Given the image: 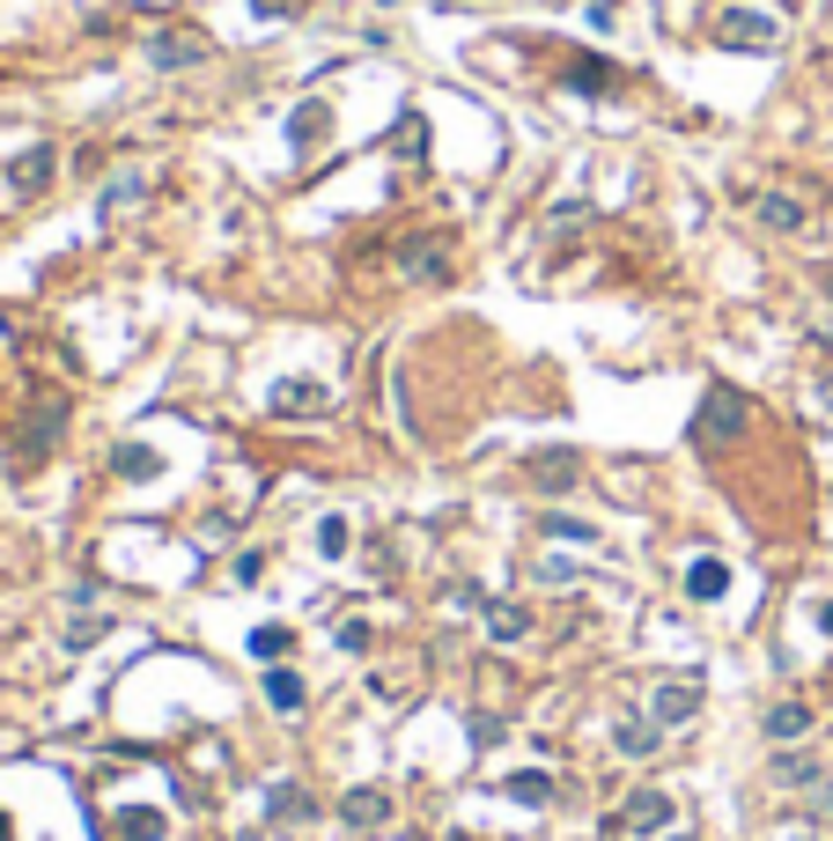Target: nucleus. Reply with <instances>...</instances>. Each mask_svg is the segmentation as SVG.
Returning <instances> with one entry per match:
<instances>
[{
  "instance_id": "nucleus-4",
  "label": "nucleus",
  "mask_w": 833,
  "mask_h": 841,
  "mask_svg": "<svg viewBox=\"0 0 833 841\" xmlns=\"http://www.w3.org/2000/svg\"><path fill=\"white\" fill-rule=\"evenodd\" d=\"M524 480L546 488V495H553V488H576V480H583V458H576V450H531V458H524Z\"/></svg>"
},
{
  "instance_id": "nucleus-9",
  "label": "nucleus",
  "mask_w": 833,
  "mask_h": 841,
  "mask_svg": "<svg viewBox=\"0 0 833 841\" xmlns=\"http://www.w3.org/2000/svg\"><path fill=\"white\" fill-rule=\"evenodd\" d=\"M52 163H59V155H52V149H30V155H15V171H8V193H45V185H52Z\"/></svg>"
},
{
  "instance_id": "nucleus-26",
  "label": "nucleus",
  "mask_w": 833,
  "mask_h": 841,
  "mask_svg": "<svg viewBox=\"0 0 833 841\" xmlns=\"http://www.w3.org/2000/svg\"><path fill=\"white\" fill-rule=\"evenodd\" d=\"M472 745H502V723H494V717H472Z\"/></svg>"
},
{
  "instance_id": "nucleus-19",
  "label": "nucleus",
  "mask_w": 833,
  "mask_h": 841,
  "mask_svg": "<svg viewBox=\"0 0 833 841\" xmlns=\"http://www.w3.org/2000/svg\"><path fill=\"white\" fill-rule=\"evenodd\" d=\"M111 466H119L125 480H147V472H155V450H147V444H125L119 458H111Z\"/></svg>"
},
{
  "instance_id": "nucleus-11",
  "label": "nucleus",
  "mask_w": 833,
  "mask_h": 841,
  "mask_svg": "<svg viewBox=\"0 0 833 841\" xmlns=\"http://www.w3.org/2000/svg\"><path fill=\"white\" fill-rule=\"evenodd\" d=\"M804 731H811V709H804V701H775V709H767V739H775V745H797Z\"/></svg>"
},
{
  "instance_id": "nucleus-28",
  "label": "nucleus",
  "mask_w": 833,
  "mask_h": 841,
  "mask_svg": "<svg viewBox=\"0 0 833 841\" xmlns=\"http://www.w3.org/2000/svg\"><path fill=\"white\" fill-rule=\"evenodd\" d=\"M0 841H8V819H0Z\"/></svg>"
},
{
  "instance_id": "nucleus-12",
  "label": "nucleus",
  "mask_w": 833,
  "mask_h": 841,
  "mask_svg": "<svg viewBox=\"0 0 833 841\" xmlns=\"http://www.w3.org/2000/svg\"><path fill=\"white\" fill-rule=\"evenodd\" d=\"M325 398H332L325 384H295L288 376V384H273V414H318Z\"/></svg>"
},
{
  "instance_id": "nucleus-5",
  "label": "nucleus",
  "mask_w": 833,
  "mask_h": 841,
  "mask_svg": "<svg viewBox=\"0 0 833 841\" xmlns=\"http://www.w3.org/2000/svg\"><path fill=\"white\" fill-rule=\"evenodd\" d=\"M693 717H701V687L693 679H664L649 693V723H693Z\"/></svg>"
},
{
  "instance_id": "nucleus-1",
  "label": "nucleus",
  "mask_w": 833,
  "mask_h": 841,
  "mask_svg": "<svg viewBox=\"0 0 833 841\" xmlns=\"http://www.w3.org/2000/svg\"><path fill=\"white\" fill-rule=\"evenodd\" d=\"M715 45H731V52H775L782 45V8H760V0H745V8H723L709 23Z\"/></svg>"
},
{
  "instance_id": "nucleus-14",
  "label": "nucleus",
  "mask_w": 833,
  "mask_h": 841,
  "mask_svg": "<svg viewBox=\"0 0 833 841\" xmlns=\"http://www.w3.org/2000/svg\"><path fill=\"white\" fill-rule=\"evenodd\" d=\"M487 627H494V643H524V635H531V613H524V605H487Z\"/></svg>"
},
{
  "instance_id": "nucleus-3",
  "label": "nucleus",
  "mask_w": 833,
  "mask_h": 841,
  "mask_svg": "<svg viewBox=\"0 0 833 841\" xmlns=\"http://www.w3.org/2000/svg\"><path fill=\"white\" fill-rule=\"evenodd\" d=\"M657 827H671V797L642 783V790L613 812V834H657Z\"/></svg>"
},
{
  "instance_id": "nucleus-21",
  "label": "nucleus",
  "mask_w": 833,
  "mask_h": 841,
  "mask_svg": "<svg viewBox=\"0 0 833 841\" xmlns=\"http://www.w3.org/2000/svg\"><path fill=\"white\" fill-rule=\"evenodd\" d=\"M775 783H782V790H804L819 775H811V761H775Z\"/></svg>"
},
{
  "instance_id": "nucleus-16",
  "label": "nucleus",
  "mask_w": 833,
  "mask_h": 841,
  "mask_svg": "<svg viewBox=\"0 0 833 841\" xmlns=\"http://www.w3.org/2000/svg\"><path fill=\"white\" fill-rule=\"evenodd\" d=\"M613 81H620L613 59H576V67H568V89H613Z\"/></svg>"
},
{
  "instance_id": "nucleus-13",
  "label": "nucleus",
  "mask_w": 833,
  "mask_h": 841,
  "mask_svg": "<svg viewBox=\"0 0 833 841\" xmlns=\"http://www.w3.org/2000/svg\"><path fill=\"white\" fill-rule=\"evenodd\" d=\"M760 222H767V229H782V237H797V229H804V199H789V193H760Z\"/></svg>"
},
{
  "instance_id": "nucleus-25",
  "label": "nucleus",
  "mask_w": 833,
  "mask_h": 841,
  "mask_svg": "<svg viewBox=\"0 0 833 841\" xmlns=\"http://www.w3.org/2000/svg\"><path fill=\"white\" fill-rule=\"evenodd\" d=\"M273 812H281V819H303V812H310V797H303V790H273Z\"/></svg>"
},
{
  "instance_id": "nucleus-6",
  "label": "nucleus",
  "mask_w": 833,
  "mask_h": 841,
  "mask_svg": "<svg viewBox=\"0 0 833 841\" xmlns=\"http://www.w3.org/2000/svg\"><path fill=\"white\" fill-rule=\"evenodd\" d=\"M398 273H406V281H428V288H436V281H450V244H442V237L406 244V251H398Z\"/></svg>"
},
{
  "instance_id": "nucleus-8",
  "label": "nucleus",
  "mask_w": 833,
  "mask_h": 841,
  "mask_svg": "<svg viewBox=\"0 0 833 841\" xmlns=\"http://www.w3.org/2000/svg\"><path fill=\"white\" fill-rule=\"evenodd\" d=\"M147 59H155V67H199V59H207V37H193V30H155V37H147Z\"/></svg>"
},
{
  "instance_id": "nucleus-10",
  "label": "nucleus",
  "mask_w": 833,
  "mask_h": 841,
  "mask_svg": "<svg viewBox=\"0 0 833 841\" xmlns=\"http://www.w3.org/2000/svg\"><path fill=\"white\" fill-rule=\"evenodd\" d=\"M340 819H347V827H384V819H392V797H384V790H347L340 797Z\"/></svg>"
},
{
  "instance_id": "nucleus-27",
  "label": "nucleus",
  "mask_w": 833,
  "mask_h": 841,
  "mask_svg": "<svg viewBox=\"0 0 833 841\" xmlns=\"http://www.w3.org/2000/svg\"><path fill=\"white\" fill-rule=\"evenodd\" d=\"M819 620H826V635H833V605H826V613H819Z\"/></svg>"
},
{
  "instance_id": "nucleus-24",
  "label": "nucleus",
  "mask_w": 833,
  "mask_h": 841,
  "mask_svg": "<svg viewBox=\"0 0 833 841\" xmlns=\"http://www.w3.org/2000/svg\"><path fill=\"white\" fill-rule=\"evenodd\" d=\"M657 731H642V723H620V753H649Z\"/></svg>"
},
{
  "instance_id": "nucleus-20",
  "label": "nucleus",
  "mask_w": 833,
  "mask_h": 841,
  "mask_svg": "<svg viewBox=\"0 0 833 841\" xmlns=\"http://www.w3.org/2000/svg\"><path fill=\"white\" fill-rule=\"evenodd\" d=\"M539 532H546V539H583V546H598V532H590L583 517H539Z\"/></svg>"
},
{
  "instance_id": "nucleus-17",
  "label": "nucleus",
  "mask_w": 833,
  "mask_h": 841,
  "mask_svg": "<svg viewBox=\"0 0 833 841\" xmlns=\"http://www.w3.org/2000/svg\"><path fill=\"white\" fill-rule=\"evenodd\" d=\"M509 797L516 805H546V797H553V775H546V767H524V775H509Z\"/></svg>"
},
{
  "instance_id": "nucleus-18",
  "label": "nucleus",
  "mask_w": 833,
  "mask_h": 841,
  "mask_svg": "<svg viewBox=\"0 0 833 841\" xmlns=\"http://www.w3.org/2000/svg\"><path fill=\"white\" fill-rule=\"evenodd\" d=\"M266 701H273V709H303V679H295L288 665H273L266 671Z\"/></svg>"
},
{
  "instance_id": "nucleus-15",
  "label": "nucleus",
  "mask_w": 833,
  "mask_h": 841,
  "mask_svg": "<svg viewBox=\"0 0 833 841\" xmlns=\"http://www.w3.org/2000/svg\"><path fill=\"white\" fill-rule=\"evenodd\" d=\"M687 591L693 598H723V591H731V569H723V561H693V569H687Z\"/></svg>"
},
{
  "instance_id": "nucleus-29",
  "label": "nucleus",
  "mask_w": 833,
  "mask_h": 841,
  "mask_svg": "<svg viewBox=\"0 0 833 841\" xmlns=\"http://www.w3.org/2000/svg\"><path fill=\"white\" fill-rule=\"evenodd\" d=\"M826 288H833V266H826Z\"/></svg>"
},
{
  "instance_id": "nucleus-22",
  "label": "nucleus",
  "mask_w": 833,
  "mask_h": 841,
  "mask_svg": "<svg viewBox=\"0 0 833 841\" xmlns=\"http://www.w3.org/2000/svg\"><path fill=\"white\" fill-rule=\"evenodd\" d=\"M318 125H325V111H318V103H310V111H303V119L288 125V133H295V149H310V141H318Z\"/></svg>"
},
{
  "instance_id": "nucleus-7",
  "label": "nucleus",
  "mask_w": 833,
  "mask_h": 841,
  "mask_svg": "<svg viewBox=\"0 0 833 841\" xmlns=\"http://www.w3.org/2000/svg\"><path fill=\"white\" fill-rule=\"evenodd\" d=\"M59 420H67V406H59V398H37V414H30V436H23V450H15V466H37V458L59 444Z\"/></svg>"
},
{
  "instance_id": "nucleus-23",
  "label": "nucleus",
  "mask_w": 833,
  "mask_h": 841,
  "mask_svg": "<svg viewBox=\"0 0 833 841\" xmlns=\"http://www.w3.org/2000/svg\"><path fill=\"white\" fill-rule=\"evenodd\" d=\"M251 649H259V657H281V649H288V627H259Z\"/></svg>"
},
{
  "instance_id": "nucleus-2",
  "label": "nucleus",
  "mask_w": 833,
  "mask_h": 841,
  "mask_svg": "<svg viewBox=\"0 0 833 841\" xmlns=\"http://www.w3.org/2000/svg\"><path fill=\"white\" fill-rule=\"evenodd\" d=\"M701 428H693V436H701V444H737V436H745V398L731 392V384H709V398H701Z\"/></svg>"
}]
</instances>
